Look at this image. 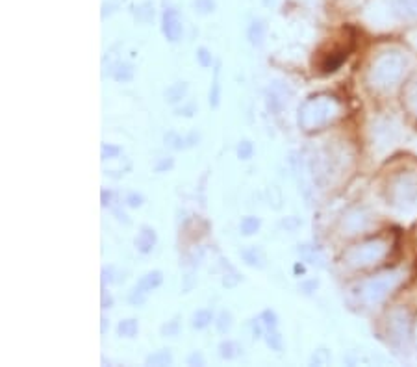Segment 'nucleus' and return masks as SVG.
Wrapping results in <instances>:
<instances>
[{"label": "nucleus", "mask_w": 417, "mask_h": 367, "mask_svg": "<svg viewBox=\"0 0 417 367\" xmlns=\"http://www.w3.org/2000/svg\"><path fill=\"white\" fill-rule=\"evenodd\" d=\"M163 32H165V36L171 39V41H176V39L180 38L182 26H180V21H178L176 11L169 10L165 13V17H163Z\"/></svg>", "instance_id": "f257e3e1"}, {"label": "nucleus", "mask_w": 417, "mask_h": 367, "mask_svg": "<svg viewBox=\"0 0 417 367\" xmlns=\"http://www.w3.org/2000/svg\"><path fill=\"white\" fill-rule=\"evenodd\" d=\"M137 247L141 252H150L152 251L154 243H156V234H154V230H150V228H143V232L139 234L137 237Z\"/></svg>", "instance_id": "f03ea898"}, {"label": "nucleus", "mask_w": 417, "mask_h": 367, "mask_svg": "<svg viewBox=\"0 0 417 367\" xmlns=\"http://www.w3.org/2000/svg\"><path fill=\"white\" fill-rule=\"evenodd\" d=\"M160 284H162V273L154 271V273L147 274V276H143V278H141V282H139V288L137 289H141L143 293H147V291H150V289L158 288Z\"/></svg>", "instance_id": "7ed1b4c3"}, {"label": "nucleus", "mask_w": 417, "mask_h": 367, "mask_svg": "<svg viewBox=\"0 0 417 367\" xmlns=\"http://www.w3.org/2000/svg\"><path fill=\"white\" fill-rule=\"evenodd\" d=\"M135 332H137V323H135L134 319L123 321V323H120V325H119V334H120V336L132 338V336H135Z\"/></svg>", "instance_id": "20e7f679"}, {"label": "nucleus", "mask_w": 417, "mask_h": 367, "mask_svg": "<svg viewBox=\"0 0 417 367\" xmlns=\"http://www.w3.org/2000/svg\"><path fill=\"white\" fill-rule=\"evenodd\" d=\"M258 228H259V221L256 217H245L241 221V230H243V234H247V236L254 234Z\"/></svg>", "instance_id": "39448f33"}, {"label": "nucleus", "mask_w": 417, "mask_h": 367, "mask_svg": "<svg viewBox=\"0 0 417 367\" xmlns=\"http://www.w3.org/2000/svg\"><path fill=\"white\" fill-rule=\"evenodd\" d=\"M249 38H250V41L254 43V45H259V43H262V39H264V24H262V23L252 24V28H250V32H249Z\"/></svg>", "instance_id": "423d86ee"}, {"label": "nucleus", "mask_w": 417, "mask_h": 367, "mask_svg": "<svg viewBox=\"0 0 417 367\" xmlns=\"http://www.w3.org/2000/svg\"><path fill=\"white\" fill-rule=\"evenodd\" d=\"M210 321H212V313L202 310V311H199V313H195L193 326H197V328H204L206 325H210Z\"/></svg>", "instance_id": "0eeeda50"}, {"label": "nucleus", "mask_w": 417, "mask_h": 367, "mask_svg": "<svg viewBox=\"0 0 417 367\" xmlns=\"http://www.w3.org/2000/svg\"><path fill=\"white\" fill-rule=\"evenodd\" d=\"M262 319H264V325L267 326L269 330H274L276 328V316H274V311H264L262 313Z\"/></svg>", "instance_id": "6e6552de"}, {"label": "nucleus", "mask_w": 417, "mask_h": 367, "mask_svg": "<svg viewBox=\"0 0 417 367\" xmlns=\"http://www.w3.org/2000/svg\"><path fill=\"white\" fill-rule=\"evenodd\" d=\"M232 326V317H230V313H221V317H219V323H217V328H219V332H227L228 328Z\"/></svg>", "instance_id": "1a4fd4ad"}, {"label": "nucleus", "mask_w": 417, "mask_h": 367, "mask_svg": "<svg viewBox=\"0 0 417 367\" xmlns=\"http://www.w3.org/2000/svg\"><path fill=\"white\" fill-rule=\"evenodd\" d=\"M267 343L274 348V351H280L282 348V338L276 334V332H269L267 336Z\"/></svg>", "instance_id": "9d476101"}, {"label": "nucleus", "mask_w": 417, "mask_h": 367, "mask_svg": "<svg viewBox=\"0 0 417 367\" xmlns=\"http://www.w3.org/2000/svg\"><path fill=\"white\" fill-rule=\"evenodd\" d=\"M239 158H243V160H249L250 156H252V145L249 143V141H243V143L239 145Z\"/></svg>", "instance_id": "9b49d317"}, {"label": "nucleus", "mask_w": 417, "mask_h": 367, "mask_svg": "<svg viewBox=\"0 0 417 367\" xmlns=\"http://www.w3.org/2000/svg\"><path fill=\"white\" fill-rule=\"evenodd\" d=\"M119 69L120 71L113 73V76H115L117 80H130V78H132V69H130L128 65H120Z\"/></svg>", "instance_id": "f8f14e48"}, {"label": "nucleus", "mask_w": 417, "mask_h": 367, "mask_svg": "<svg viewBox=\"0 0 417 367\" xmlns=\"http://www.w3.org/2000/svg\"><path fill=\"white\" fill-rule=\"evenodd\" d=\"M150 363H169L171 362V354L169 353H162V354H154V356L148 358Z\"/></svg>", "instance_id": "ddd939ff"}, {"label": "nucleus", "mask_w": 417, "mask_h": 367, "mask_svg": "<svg viewBox=\"0 0 417 367\" xmlns=\"http://www.w3.org/2000/svg\"><path fill=\"white\" fill-rule=\"evenodd\" d=\"M197 56H199V60H200V65H204V67L212 65V56L208 54V50H206V48H200Z\"/></svg>", "instance_id": "4468645a"}, {"label": "nucleus", "mask_w": 417, "mask_h": 367, "mask_svg": "<svg viewBox=\"0 0 417 367\" xmlns=\"http://www.w3.org/2000/svg\"><path fill=\"white\" fill-rule=\"evenodd\" d=\"M176 332H178V321H171V323H169V326H163V334H169V336H175Z\"/></svg>", "instance_id": "2eb2a0df"}, {"label": "nucleus", "mask_w": 417, "mask_h": 367, "mask_svg": "<svg viewBox=\"0 0 417 367\" xmlns=\"http://www.w3.org/2000/svg\"><path fill=\"white\" fill-rule=\"evenodd\" d=\"M141 200H143V199H141L139 195H130L128 197V204L130 206H141Z\"/></svg>", "instance_id": "dca6fc26"}, {"label": "nucleus", "mask_w": 417, "mask_h": 367, "mask_svg": "<svg viewBox=\"0 0 417 367\" xmlns=\"http://www.w3.org/2000/svg\"><path fill=\"white\" fill-rule=\"evenodd\" d=\"M119 149L117 147H104V156H111V154H117Z\"/></svg>", "instance_id": "f3484780"}]
</instances>
